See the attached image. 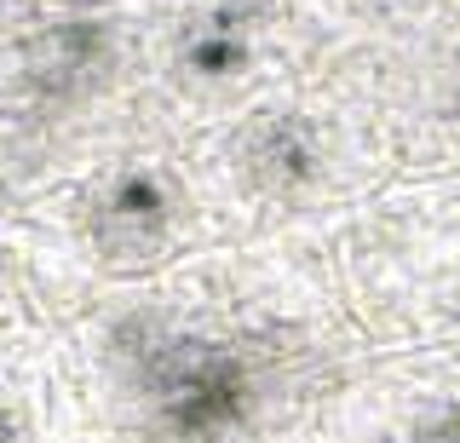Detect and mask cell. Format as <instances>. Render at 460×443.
<instances>
[{"mask_svg": "<svg viewBox=\"0 0 460 443\" xmlns=\"http://www.w3.org/2000/svg\"><path fill=\"white\" fill-rule=\"evenodd\" d=\"M0 443H58L47 392L18 375H0Z\"/></svg>", "mask_w": 460, "mask_h": 443, "instance_id": "cell-3", "label": "cell"}, {"mask_svg": "<svg viewBox=\"0 0 460 443\" xmlns=\"http://www.w3.org/2000/svg\"><path fill=\"white\" fill-rule=\"evenodd\" d=\"M179 213H184L179 173L167 162L133 155V162H115L98 173L93 196H86V231L104 248V260L144 265L172 242Z\"/></svg>", "mask_w": 460, "mask_h": 443, "instance_id": "cell-1", "label": "cell"}, {"mask_svg": "<svg viewBox=\"0 0 460 443\" xmlns=\"http://www.w3.org/2000/svg\"><path fill=\"white\" fill-rule=\"evenodd\" d=\"M259 69V23L236 0H208L172 30V75L190 93H236Z\"/></svg>", "mask_w": 460, "mask_h": 443, "instance_id": "cell-2", "label": "cell"}]
</instances>
